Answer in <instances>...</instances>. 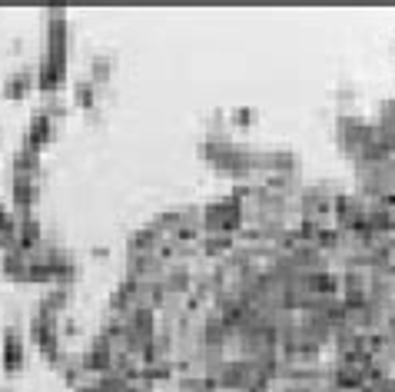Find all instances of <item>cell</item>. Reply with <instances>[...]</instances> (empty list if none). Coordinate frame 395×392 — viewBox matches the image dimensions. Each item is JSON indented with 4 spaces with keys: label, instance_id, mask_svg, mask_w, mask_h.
<instances>
[{
    "label": "cell",
    "instance_id": "6da1fadb",
    "mask_svg": "<svg viewBox=\"0 0 395 392\" xmlns=\"http://www.w3.org/2000/svg\"><path fill=\"white\" fill-rule=\"evenodd\" d=\"M4 366H7V372H17L24 366V339H20L17 326L4 329Z\"/></svg>",
    "mask_w": 395,
    "mask_h": 392
},
{
    "label": "cell",
    "instance_id": "7a4b0ae2",
    "mask_svg": "<svg viewBox=\"0 0 395 392\" xmlns=\"http://www.w3.org/2000/svg\"><path fill=\"white\" fill-rule=\"evenodd\" d=\"M30 83H34V70H11V74L4 76V93L7 97H24L27 90H30Z\"/></svg>",
    "mask_w": 395,
    "mask_h": 392
},
{
    "label": "cell",
    "instance_id": "3957f363",
    "mask_svg": "<svg viewBox=\"0 0 395 392\" xmlns=\"http://www.w3.org/2000/svg\"><path fill=\"white\" fill-rule=\"evenodd\" d=\"M13 170H17V173H27V177H30V173L37 170V150H34L30 143L13 153Z\"/></svg>",
    "mask_w": 395,
    "mask_h": 392
},
{
    "label": "cell",
    "instance_id": "277c9868",
    "mask_svg": "<svg viewBox=\"0 0 395 392\" xmlns=\"http://www.w3.org/2000/svg\"><path fill=\"white\" fill-rule=\"evenodd\" d=\"M0 250H4V253L17 250V219H13L11 213L0 219Z\"/></svg>",
    "mask_w": 395,
    "mask_h": 392
},
{
    "label": "cell",
    "instance_id": "5b68a950",
    "mask_svg": "<svg viewBox=\"0 0 395 392\" xmlns=\"http://www.w3.org/2000/svg\"><path fill=\"white\" fill-rule=\"evenodd\" d=\"M4 269L11 273V276H27V253L17 246V250H11V253H4Z\"/></svg>",
    "mask_w": 395,
    "mask_h": 392
},
{
    "label": "cell",
    "instance_id": "8992f818",
    "mask_svg": "<svg viewBox=\"0 0 395 392\" xmlns=\"http://www.w3.org/2000/svg\"><path fill=\"white\" fill-rule=\"evenodd\" d=\"M47 133H50V120H47L43 110H40V114L34 116V123H30V140H27V143H30V147H37V143L47 140Z\"/></svg>",
    "mask_w": 395,
    "mask_h": 392
}]
</instances>
